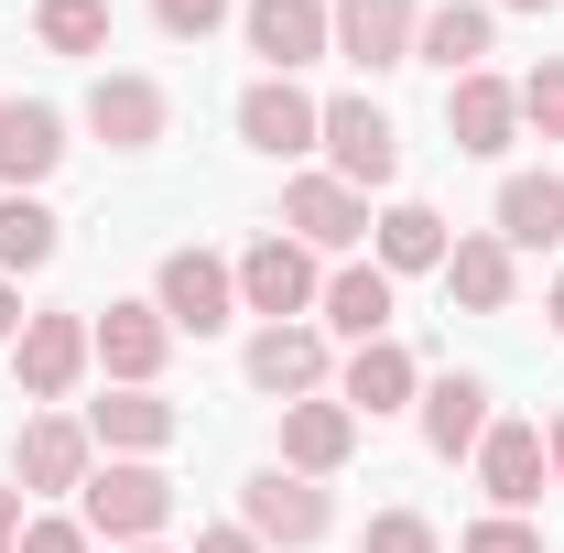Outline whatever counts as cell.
Instances as JSON below:
<instances>
[{
    "mask_svg": "<svg viewBox=\"0 0 564 553\" xmlns=\"http://www.w3.org/2000/svg\"><path fill=\"white\" fill-rule=\"evenodd\" d=\"M543 467H554V478H564V413H554V434H543Z\"/></svg>",
    "mask_w": 564,
    "mask_h": 553,
    "instance_id": "cell-37",
    "label": "cell"
},
{
    "mask_svg": "<svg viewBox=\"0 0 564 553\" xmlns=\"http://www.w3.org/2000/svg\"><path fill=\"white\" fill-rule=\"evenodd\" d=\"M445 293L467 304V315H510V293H521V272H510V239H456L445 250Z\"/></svg>",
    "mask_w": 564,
    "mask_h": 553,
    "instance_id": "cell-19",
    "label": "cell"
},
{
    "mask_svg": "<svg viewBox=\"0 0 564 553\" xmlns=\"http://www.w3.org/2000/svg\"><path fill=\"white\" fill-rule=\"evenodd\" d=\"M22 553H87V521H22Z\"/></svg>",
    "mask_w": 564,
    "mask_h": 553,
    "instance_id": "cell-33",
    "label": "cell"
},
{
    "mask_svg": "<svg viewBox=\"0 0 564 553\" xmlns=\"http://www.w3.org/2000/svg\"><path fill=\"white\" fill-rule=\"evenodd\" d=\"M131 553H163V543H131Z\"/></svg>",
    "mask_w": 564,
    "mask_h": 553,
    "instance_id": "cell-40",
    "label": "cell"
},
{
    "mask_svg": "<svg viewBox=\"0 0 564 553\" xmlns=\"http://www.w3.org/2000/svg\"><path fill=\"white\" fill-rule=\"evenodd\" d=\"M0 553H22V488L0 478Z\"/></svg>",
    "mask_w": 564,
    "mask_h": 553,
    "instance_id": "cell-34",
    "label": "cell"
},
{
    "mask_svg": "<svg viewBox=\"0 0 564 553\" xmlns=\"http://www.w3.org/2000/svg\"><path fill=\"white\" fill-rule=\"evenodd\" d=\"M239 22H250V55H261V66H272V76L315 66V55L337 44V22H326V0H250Z\"/></svg>",
    "mask_w": 564,
    "mask_h": 553,
    "instance_id": "cell-11",
    "label": "cell"
},
{
    "mask_svg": "<svg viewBox=\"0 0 564 553\" xmlns=\"http://www.w3.org/2000/svg\"><path fill=\"white\" fill-rule=\"evenodd\" d=\"M369 228H380V272H391V282H402V272H445V250H456V239H445V217L413 207V196H402L391 217H369Z\"/></svg>",
    "mask_w": 564,
    "mask_h": 553,
    "instance_id": "cell-26",
    "label": "cell"
},
{
    "mask_svg": "<svg viewBox=\"0 0 564 553\" xmlns=\"http://www.w3.org/2000/svg\"><path fill=\"white\" fill-rule=\"evenodd\" d=\"M315 304H326V326H337V337H391V272H380V261H348V272H326V293H315Z\"/></svg>",
    "mask_w": 564,
    "mask_h": 553,
    "instance_id": "cell-22",
    "label": "cell"
},
{
    "mask_svg": "<svg viewBox=\"0 0 564 553\" xmlns=\"http://www.w3.org/2000/svg\"><path fill=\"white\" fill-rule=\"evenodd\" d=\"M521 120H532L543 141H564V55H543V66L521 76Z\"/></svg>",
    "mask_w": 564,
    "mask_h": 553,
    "instance_id": "cell-29",
    "label": "cell"
},
{
    "mask_svg": "<svg viewBox=\"0 0 564 553\" xmlns=\"http://www.w3.org/2000/svg\"><path fill=\"white\" fill-rule=\"evenodd\" d=\"M163 120H174V109H163L152 76H98V87H87V131L109 141V152H152Z\"/></svg>",
    "mask_w": 564,
    "mask_h": 553,
    "instance_id": "cell-13",
    "label": "cell"
},
{
    "mask_svg": "<svg viewBox=\"0 0 564 553\" xmlns=\"http://www.w3.org/2000/svg\"><path fill=\"white\" fill-rule=\"evenodd\" d=\"M445 131H456V152H478V163L510 152V131H521V87H499L489 66L456 76V87H445Z\"/></svg>",
    "mask_w": 564,
    "mask_h": 553,
    "instance_id": "cell-14",
    "label": "cell"
},
{
    "mask_svg": "<svg viewBox=\"0 0 564 553\" xmlns=\"http://www.w3.org/2000/svg\"><path fill=\"white\" fill-rule=\"evenodd\" d=\"M554 337H564V272H554Z\"/></svg>",
    "mask_w": 564,
    "mask_h": 553,
    "instance_id": "cell-39",
    "label": "cell"
},
{
    "mask_svg": "<svg viewBox=\"0 0 564 553\" xmlns=\"http://www.w3.org/2000/svg\"><path fill=\"white\" fill-rule=\"evenodd\" d=\"M196 553H261L250 532H196Z\"/></svg>",
    "mask_w": 564,
    "mask_h": 553,
    "instance_id": "cell-36",
    "label": "cell"
},
{
    "mask_svg": "<svg viewBox=\"0 0 564 553\" xmlns=\"http://www.w3.org/2000/svg\"><path fill=\"white\" fill-rule=\"evenodd\" d=\"M315 293H326V282H315V250H304V239H282V228H272V239H250V250H239V304H250V315L293 326Z\"/></svg>",
    "mask_w": 564,
    "mask_h": 553,
    "instance_id": "cell-6",
    "label": "cell"
},
{
    "mask_svg": "<svg viewBox=\"0 0 564 553\" xmlns=\"http://www.w3.org/2000/svg\"><path fill=\"white\" fill-rule=\"evenodd\" d=\"M499 11H564V0H499Z\"/></svg>",
    "mask_w": 564,
    "mask_h": 553,
    "instance_id": "cell-38",
    "label": "cell"
},
{
    "mask_svg": "<svg viewBox=\"0 0 564 553\" xmlns=\"http://www.w3.org/2000/svg\"><path fill=\"white\" fill-rule=\"evenodd\" d=\"M499 239L510 250H554L564 239V174H510L499 185Z\"/></svg>",
    "mask_w": 564,
    "mask_h": 553,
    "instance_id": "cell-23",
    "label": "cell"
},
{
    "mask_svg": "<svg viewBox=\"0 0 564 553\" xmlns=\"http://www.w3.org/2000/svg\"><path fill=\"white\" fill-rule=\"evenodd\" d=\"M87 347H98V369H109L120 391H152V369H163L174 326H163V304H109V315L87 326Z\"/></svg>",
    "mask_w": 564,
    "mask_h": 553,
    "instance_id": "cell-10",
    "label": "cell"
},
{
    "mask_svg": "<svg viewBox=\"0 0 564 553\" xmlns=\"http://www.w3.org/2000/svg\"><path fill=\"white\" fill-rule=\"evenodd\" d=\"M76 499H87V543H120V553L174 521V478L163 467H87Z\"/></svg>",
    "mask_w": 564,
    "mask_h": 553,
    "instance_id": "cell-1",
    "label": "cell"
},
{
    "mask_svg": "<svg viewBox=\"0 0 564 553\" xmlns=\"http://www.w3.org/2000/svg\"><path fill=\"white\" fill-rule=\"evenodd\" d=\"M239 532H250V543L261 553H293V543H315V532H326V488L315 478H293V467H261V478L239 488Z\"/></svg>",
    "mask_w": 564,
    "mask_h": 553,
    "instance_id": "cell-5",
    "label": "cell"
},
{
    "mask_svg": "<svg viewBox=\"0 0 564 553\" xmlns=\"http://www.w3.org/2000/svg\"><path fill=\"white\" fill-rule=\"evenodd\" d=\"M456 553H543V532H532L521 510H489V521H478V532H467Z\"/></svg>",
    "mask_w": 564,
    "mask_h": 553,
    "instance_id": "cell-31",
    "label": "cell"
},
{
    "mask_svg": "<svg viewBox=\"0 0 564 553\" xmlns=\"http://www.w3.org/2000/svg\"><path fill=\"white\" fill-rule=\"evenodd\" d=\"M228 11H239V0H152V22H163V33H185V44H207Z\"/></svg>",
    "mask_w": 564,
    "mask_h": 553,
    "instance_id": "cell-32",
    "label": "cell"
},
{
    "mask_svg": "<svg viewBox=\"0 0 564 553\" xmlns=\"http://www.w3.org/2000/svg\"><path fill=\"white\" fill-rule=\"evenodd\" d=\"M326 152H337V185H358V196L402 174V131L380 98H326Z\"/></svg>",
    "mask_w": 564,
    "mask_h": 553,
    "instance_id": "cell-4",
    "label": "cell"
},
{
    "mask_svg": "<svg viewBox=\"0 0 564 553\" xmlns=\"http://www.w3.org/2000/svg\"><path fill=\"white\" fill-rule=\"evenodd\" d=\"M358 553H434V521H423V510H380V521L358 532Z\"/></svg>",
    "mask_w": 564,
    "mask_h": 553,
    "instance_id": "cell-30",
    "label": "cell"
},
{
    "mask_svg": "<svg viewBox=\"0 0 564 553\" xmlns=\"http://www.w3.org/2000/svg\"><path fill=\"white\" fill-rule=\"evenodd\" d=\"M250 391L315 402V391H326V337H315V326H261V337H250Z\"/></svg>",
    "mask_w": 564,
    "mask_h": 553,
    "instance_id": "cell-15",
    "label": "cell"
},
{
    "mask_svg": "<svg viewBox=\"0 0 564 553\" xmlns=\"http://www.w3.org/2000/svg\"><path fill=\"white\" fill-rule=\"evenodd\" d=\"M33 44L44 55H98L109 44V0H33Z\"/></svg>",
    "mask_w": 564,
    "mask_h": 553,
    "instance_id": "cell-28",
    "label": "cell"
},
{
    "mask_svg": "<svg viewBox=\"0 0 564 553\" xmlns=\"http://www.w3.org/2000/svg\"><path fill=\"white\" fill-rule=\"evenodd\" d=\"M358 456V413L348 402H282V467L293 478H337Z\"/></svg>",
    "mask_w": 564,
    "mask_h": 553,
    "instance_id": "cell-12",
    "label": "cell"
},
{
    "mask_svg": "<svg viewBox=\"0 0 564 553\" xmlns=\"http://www.w3.org/2000/svg\"><path fill=\"white\" fill-rule=\"evenodd\" d=\"M478 434H489V380L478 369H445L423 391V445L434 456H478Z\"/></svg>",
    "mask_w": 564,
    "mask_h": 553,
    "instance_id": "cell-18",
    "label": "cell"
},
{
    "mask_svg": "<svg viewBox=\"0 0 564 553\" xmlns=\"http://www.w3.org/2000/svg\"><path fill=\"white\" fill-rule=\"evenodd\" d=\"M22 337V293H11V272H0V347Z\"/></svg>",
    "mask_w": 564,
    "mask_h": 553,
    "instance_id": "cell-35",
    "label": "cell"
},
{
    "mask_svg": "<svg viewBox=\"0 0 564 553\" xmlns=\"http://www.w3.org/2000/svg\"><path fill=\"white\" fill-rule=\"evenodd\" d=\"M55 228H66L55 207H33V196H0V272H44V261L66 250Z\"/></svg>",
    "mask_w": 564,
    "mask_h": 553,
    "instance_id": "cell-27",
    "label": "cell"
},
{
    "mask_svg": "<svg viewBox=\"0 0 564 553\" xmlns=\"http://www.w3.org/2000/svg\"><path fill=\"white\" fill-rule=\"evenodd\" d=\"M478 478H489L499 510H532L543 478H554V467H543V434H532V423H489V434H478Z\"/></svg>",
    "mask_w": 564,
    "mask_h": 553,
    "instance_id": "cell-17",
    "label": "cell"
},
{
    "mask_svg": "<svg viewBox=\"0 0 564 553\" xmlns=\"http://www.w3.org/2000/svg\"><path fill=\"white\" fill-rule=\"evenodd\" d=\"M87 434H98V445H131V456H152V445H174V434H185V413H174L163 391H109V402L87 413Z\"/></svg>",
    "mask_w": 564,
    "mask_h": 553,
    "instance_id": "cell-24",
    "label": "cell"
},
{
    "mask_svg": "<svg viewBox=\"0 0 564 553\" xmlns=\"http://www.w3.org/2000/svg\"><path fill=\"white\" fill-rule=\"evenodd\" d=\"M239 141H250V152H272V163H293V152H315V141H326V109H315L293 76H261V87L239 98Z\"/></svg>",
    "mask_w": 564,
    "mask_h": 553,
    "instance_id": "cell-8",
    "label": "cell"
},
{
    "mask_svg": "<svg viewBox=\"0 0 564 553\" xmlns=\"http://www.w3.org/2000/svg\"><path fill=\"white\" fill-rule=\"evenodd\" d=\"M152 304H163V326H174V337H217V326L239 315V272H228L217 250H174L163 282H152Z\"/></svg>",
    "mask_w": 564,
    "mask_h": 553,
    "instance_id": "cell-2",
    "label": "cell"
},
{
    "mask_svg": "<svg viewBox=\"0 0 564 553\" xmlns=\"http://www.w3.org/2000/svg\"><path fill=\"white\" fill-rule=\"evenodd\" d=\"M282 239H304V250H358V239H369V196L337 185V174H293V185H282Z\"/></svg>",
    "mask_w": 564,
    "mask_h": 553,
    "instance_id": "cell-7",
    "label": "cell"
},
{
    "mask_svg": "<svg viewBox=\"0 0 564 553\" xmlns=\"http://www.w3.org/2000/svg\"><path fill=\"white\" fill-rule=\"evenodd\" d=\"M87 445H98L87 423L33 413V423H22V456H11V467H22V488H87Z\"/></svg>",
    "mask_w": 564,
    "mask_h": 553,
    "instance_id": "cell-20",
    "label": "cell"
},
{
    "mask_svg": "<svg viewBox=\"0 0 564 553\" xmlns=\"http://www.w3.org/2000/svg\"><path fill=\"white\" fill-rule=\"evenodd\" d=\"M87 315H33L22 337H11V380H22V402H66L76 380H87Z\"/></svg>",
    "mask_w": 564,
    "mask_h": 553,
    "instance_id": "cell-3",
    "label": "cell"
},
{
    "mask_svg": "<svg viewBox=\"0 0 564 553\" xmlns=\"http://www.w3.org/2000/svg\"><path fill=\"white\" fill-rule=\"evenodd\" d=\"M413 66H445V87H456V76H478V66H489V11H478V0H445V11H423Z\"/></svg>",
    "mask_w": 564,
    "mask_h": 553,
    "instance_id": "cell-21",
    "label": "cell"
},
{
    "mask_svg": "<svg viewBox=\"0 0 564 553\" xmlns=\"http://www.w3.org/2000/svg\"><path fill=\"white\" fill-rule=\"evenodd\" d=\"M326 22H337V55H348V66H413V33H423V0H337V11H326Z\"/></svg>",
    "mask_w": 564,
    "mask_h": 553,
    "instance_id": "cell-9",
    "label": "cell"
},
{
    "mask_svg": "<svg viewBox=\"0 0 564 553\" xmlns=\"http://www.w3.org/2000/svg\"><path fill=\"white\" fill-rule=\"evenodd\" d=\"M337 402H348V413H369V423L402 413V402H413V358H402L391 337H369V347L348 358V380H337Z\"/></svg>",
    "mask_w": 564,
    "mask_h": 553,
    "instance_id": "cell-25",
    "label": "cell"
},
{
    "mask_svg": "<svg viewBox=\"0 0 564 553\" xmlns=\"http://www.w3.org/2000/svg\"><path fill=\"white\" fill-rule=\"evenodd\" d=\"M66 163V120L44 109V98H0V185L22 196V185H44Z\"/></svg>",
    "mask_w": 564,
    "mask_h": 553,
    "instance_id": "cell-16",
    "label": "cell"
}]
</instances>
